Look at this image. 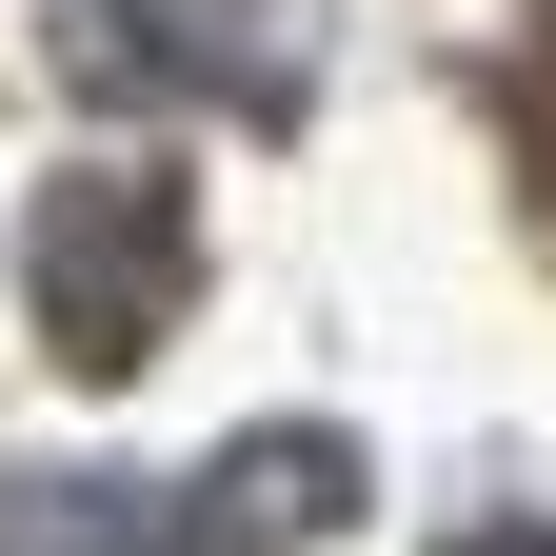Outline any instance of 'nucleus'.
I'll list each match as a JSON object with an SVG mask.
<instances>
[{"label":"nucleus","instance_id":"4","mask_svg":"<svg viewBox=\"0 0 556 556\" xmlns=\"http://www.w3.org/2000/svg\"><path fill=\"white\" fill-rule=\"evenodd\" d=\"M0 556H160V477H21Z\"/></svg>","mask_w":556,"mask_h":556},{"label":"nucleus","instance_id":"3","mask_svg":"<svg viewBox=\"0 0 556 556\" xmlns=\"http://www.w3.org/2000/svg\"><path fill=\"white\" fill-rule=\"evenodd\" d=\"M60 60L100 100H299V21H219V0H80Z\"/></svg>","mask_w":556,"mask_h":556},{"label":"nucleus","instance_id":"1","mask_svg":"<svg viewBox=\"0 0 556 556\" xmlns=\"http://www.w3.org/2000/svg\"><path fill=\"white\" fill-rule=\"evenodd\" d=\"M21 258H40L60 378H139V358L179 338V299H199V199H179L160 160H60L40 219H21Z\"/></svg>","mask_w":556,"mask_h":556},{"label":"nucleus","instance_id":"2","mask_svg":"<svg viewBox=\"0 0 556 556\" xmlns=\"http://www.w3.org/2000/svg\"><path fill=\"white\" fill-rule=\"evenodd\" d=\"M338 517H358V438L338 417H258L199 477H160V556H318Z\"/></svg>","mask_w":556,"mask_h":556},{"label":"nucleus","instance_id":"5","mask_svg":"<svg viewBox=\"0 0 556 556\" xmlns=\"http://www.w3.org/2000/svg\"><path fill=\"white\" fill-rule=\"evenodd\" d=\"M457 556H556V536H457Z\"/></svg>","mask_w":556,"mask_h":556}]
</instances>
